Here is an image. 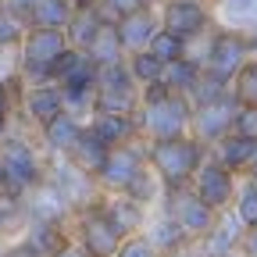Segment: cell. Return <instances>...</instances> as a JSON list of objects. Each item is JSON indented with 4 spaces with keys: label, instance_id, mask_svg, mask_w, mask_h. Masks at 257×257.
<instances>
[{
    "label": "cell",
    "instance_id": "6da1fadb",
    "mask_svg": "<svg viewBox=\"0 0 257 257\" xmlns=\"http://www.w3.org/2000/svg\"><path fill=\"white\" fill-rule=\"evenodd\" d=\"M189 121H193V100L186 93H175L165 82H150L143 89L140 133H147L150 140H168V136H182Z\"/></svg>",
    "mask_w": 257,
    "mask_h": 257
},
{
    "label": "cell",
    "instance_id": "7a4b0ae2",
    "mask_svg": "<svg viewBox=\"0 0 257 257\" xmlns=\"http://www.w3.org/2000/svg\"><path fill=\"white\" fill-rule=\"evenodd\" d=\"M204 161V143L197 136H168V140H154L147 150V165L157 172L165 189H179L186 182H193Z\"/></svg>",
    "mask_w": 257,
    "mask_h": 257
},
{
    "label": "cell",
    "instance_id": "3957f363",
    "mask_svg": "<svg viewBox=\"0 0 257 257\" xmlns=\"http://www.w3.org/2000/svg\"><path fill=\"white\" fill-rule=\"evenodd\" d=\"M0 197H15L25 200L29 189H36L43 182V168L40 157L22 136H0Z\"/></svg>",
    "mask_w": 257,
    "mask_h": 257
},
{
    "label": "cell",
    "instance_id": "277c9868",
    "mask_svg": "<svg viewBox=\"0 0 257 257\" xmlns=\"http://www.w3.org/2000/svg\"><path fill=\"white\" fill-rule=\"evenodd\" d=\"M68 50H72V43H68V32H64V29L29 25L25 43H22V75L50 82L54 72H57V64H61V57Z\"/></svg>",
    "mask_w": 257,
    "mask_h": 257
},
{
    "label": "cell",
    "instance_id": "5b68a950",
    "mask_svg": "<svg viewBox=\"0 0 257 257\" xmlns=\"http://www.w3.org/2000/svg\"><path fill=\"white\" fill-rule=\"evenodd\" d=\"M79 239H82V250L89 257H118L121 243L128 239V232L111 218V211L100 200V204L82 207V214H79Z\"/></svg>",
    "mask_w": 257,
    "mask_h": 257
},
{
    "label": "cell",
    "instance_id": "8992f818",
    "mask_svg": "<svg viewBox=\"0 0 257 257\" xmlns=\"http://www.w3.org/2000/svg\"><path fill=\"white\" fill-rule=\"evenodd\" d=\"M140 93H136V79L128 72L125 61L104 64L100 79H96V93H93V111H128L136 114Z\"/></svg>",
    "mask_w": 257,
    "mask_h": 257
},
{
    "label": "cell",
    "instance_id": "52a82bcc",
    "mask_svg": "<svg viewBox=\"0 0 257 257\" xmlns=\"http://www.w3.org/2000/svg\"><path fill=\"white\" fill-rule=\"evenodd\" d=\"M250 57V47H246V32H236V29H218L207 50H204V72L225 79V82H232V75L246 64Z\"/></svg>",
    "mask_w": 257,
    "mask_h": 257
},
{
    "label": "cell",
    "instance_id": "ba28073f",
    "mask_svg": "<svg viewBox=\"0 0 257 257\" xmlns=\"http://www.w3.org/2000/svg\"><path fill=\"white\" fill-rule=\"evenodd\" d=\"M143 168H147V154L136 143H118L104 154L100 168H96V182L107 193H125Z\"/></svg>",
    "mask_w": 257,
    "mask_h": 257
},
{
    "label": "cell",
    "instance_id": "9c48e42d",
    "mask_svg": "<svg viewBox=\"0 0 257 257\" xmlns=\"http://www.w3.org/2000/svg\"><path fill=\"white\" fill-rule=\"evenodd\" d=\"M54 186L64 193V200L72 207H89L100 204L96 193H100V182L89 168H82L79 161H72L68 154H57V168H54Z\"/></svg>",
    "mask_w": 257,
    "mask_h": 257
},
{
    "label": "cell",
    "instance_id": "30bf717a",
    "mask_svg": "<svg viewBox=\"0 0 257 257\" xmlns=\"http://www.w3.org/2000/svg\"><path fill=\"white\" fill-rule=\"evenodd\" d=\"M168 214L186 229L189 239L207 236V232H211V225H214V218H218V211L197 197V189H186V186L168 189Z\"/></svg>",
    "mask_w": 257,
    "mask_h": 257
},
{
    "label": "cell",
    "instance_id": "8fae6325",
    "mask_svg": "<svg viewBox=\"0 0 257 257\" xmlns=\"http://www.w3.org/2000/svg\"><path fill=\"white\" fill-rule=\"evenodd\" d=\"M236 111H239V100L229 93L221 100H211V104H193V136L200 143H218L221 136L232 133L236 125Z\"/></svg>",
    "mask_w": 257,
    "mask_h": 257
},
{
    "label": "cell",
    "instance_id": "7c38bea8",
    "mask_svg": "<svg viewBox=\"0 0 257 257\" xmlns=\"http://www.w3.org/2000/svg\"><path fill=\"white\" fill-rule=\"evenodd\" d=\"M236 172L232 168H225L221 161H200V168L197 175H193V189H197V197L204 204H211L214 211H225L232 200H236Z\"/></svg>",
    "mask_w": 257,
    "mask_h": 257
},
{
    "label": "cell",
    "instance_id": "4fadbf2b",
    "mask_svg": "<svg viewBox=\"0 0 257 257\" xmlns=\"http://www.w3.org/2000/svg\"><path fill=\"white\" fill-rule=\"evenodd\" d=\"M211 25V15L204 4H197V0H168L165 4V15H161V29L175 32L179 40H197L204 36Z\"/></svg>",
    "mask_w": 257,
    "mask_h": 257
},
{
    "label": "cell",
    "instance_id": "5bb4252c",
    "mask_svg": "<svg viewBox=\"0 0 257 257\" xmlns=\"http://www.w3.org/2000/svg\"><path fill=\"white\" fill-rule=\"evenodd\" d=\"M114 29H118V40H121L125 54H133V50H147V43L154 40V32H157L161 25H157L154 11H150V4H147V8H140V11H128V15L114 18Z\"/></svg>",
    "mask_w": 257,
    "mask_h": 257
},
{
    "label": "cell",
    "instance_id": "9a60e30c",
    "mask_svg": "<svg viewBox=\"0 0 257 257\" xmlns=\"http://www.w3.org/2000/svg\"><path fill=\"white\" fill-rule=\"evenodd\" d=\"M64 111H68V100H64L61 86L40 82V86H32V89L25 93V114L36 121L40 128L50 125V121H54L57 114H64Z\"/></svg>",
    "mask_w": 257,
    "mask_h": 257
},
{
    "label": "cell",
    "instance_id": "2e32d148",
    "mask_svg": "<svg viewBox=\"0 0 257 257\" xmlns=\"http://www.w3.org/2000/svg\"><path fill=\"white\" fill-rule=\"evenodd\" d=\"M93 133L100 136L107 147L118 143H133V136L140 133V118L128 114V111H93Z\"/></svg>",
    "mask_w": 257,
    "mask_h": 257
},
{
    "label": "cell",
    "instance_id": "e0dca14e",
    "mask_svg": "<svg viewBox=\"0 0 257 257\" xmlns=\"http://www.w3.org/2000/svg\"><path fill=\"white\" fill-rule=\"evenodd\" d=\"M218 161L232 172H250V165L257 161V136H246V133H232L218 140Z\"/></svg>",
    "mask_w": 257,
    "mask_h": 257
},
{
    "label": "cell",
    "instance_id": "ac0fdd59",
    "mask_svg": "<svg viewBox=\"0 0 257 257\" xmlns=\"http://www.w3.org/2000/svg\"><path fill=\"white\" fill-rule=\"evenodd\" d=\"M72 15H75V0H29L25 25H40V29H68Z\"/></svg>",
    "mask_w": 257,
    "mask_h": 257
},
{
    "label": "cell",
    "instance_id": "d6986e66",
    "mask_svg": "<svg viewBox=\"0 0 257 257\" xmlns=\"http://www.w3.org/2000/svg\"><path fill=\"white\" fill-rule=\"evenodd\" d=\"M107 22V15L100 11V4H89V8H75V15H72V22H68V43L72 47H79V50H86L89 43H93V36L100 32V25Z\"/></svg>",
    "mask_w": 257,
    "mask_h": 257
},
{
    "label": "cell",
    "instance_id": "ffe728a7",
    "mask_svg": "<svg viewBox=\"0 0 257 257\" xmlns=\"http://www.w3.org/2000/svg\"><path fill=\"white\" fill-rule=\"evenodd\" d=\"M204 75V64L193 61V57H175V61H165V72H161V82H165L168 89L175 93H193V86L200 82Z\"/></svg>",
    "mask_w": 257,
    "mask_h": 257
},
{
    "label": "cell",
    "instance_id": "44dd1931",
    "mask_svg": "<svg viewBox=\"0 0 257 257\" xmlns=\"http://www.w3.org/2000/svg\"><path fill=\"white\" fill-rule=\"evenodd\" d=\"M79 118L75 114H57L50 125H43V143H47V150L50 154H68L72 147H75V140H79Z\"/></svg>",
    "mask_w": 257,
    "mask_h": 257
},
{
    "label": "cell",
    "instance_id": "7402d4cb",
    "mask_svg": "<svg viewBox=\"0 0 257 257\" xmlns=\"http://www.w3.org/2000/svg\"><path fill=\"white\" fill-rule=\"evenodd\" d=\"M86 54L100 64H114V61H125V47H121V40H118V29H114V18H107L104 25H100V32L93 36V43L86 47Z\"/></svg>",
    "mask_w": 257,
    "mask_h": 257
},
{
    "label": "cell",
    "instance_id": "603a6c76",
    "mask_svg": "<svg viewBox=\"0 0 257 257\" xmlns=\"http://www.w3.org/2000/svg\"><path fill=\"white\" fill-rule=\"evenodd\" d=\"M246 229V225L239 221V214H225V218H214V225H211V232L204 236L207 239V250L214 253V257H229V250L239 243V232Z\"/></svg>",
    "mask_w": 257,
    "mask_h": 257
},
{
    "label": "cell",
    "instance_id": "cb8c5ba5",
    "mask_svg": "<svg viewBox=\"0 0 257 257\" xmlns=\"http://www.w3.org/2000/svg\"><path fill=\"white\" fill-rule=\"evenodd\" d=\"M107 150H111V147L93 133V125H82V128H79L75 147L68 150V157H72V161H79L82 168H89V172L96 175V168H100V161H104V154H107Z\"/></svg>",
    "mask_w": 257,
    "mask_h": 257
},
{
    "label": "cell",
    "instance_id": "d4e9b609",
    "mask_svg": "<svg viewBox=\"0 0 257 257\" xmlns=\"http://www.w3.org/2000/svg\"><path fill=\"white\" fill-rule=\"evenodd\" d=\"M25 243L36 246L43 257H54L68 239H64V232H61V221H36V218H32V229H29Z\"/></svg>",
    "mask_w": 257,
    "mask_h": 257
},
{
    "label": "cell",
    "instance_id": "484cf974",
    "mask_svg": "<svg viewBox=\"0 0 257 257\" xmlns=\"http://www.w3.org/2000/svg\"><path fill=\"white\" fill-rule=\"evenodd\" d=\"M104 207L111 211V218L121 225L128 236H133L140 225H143V204H140V200H133L128 193H121V197H114V200H104Z\"/></svg>",
    "mask_w": 257,
    "mask_h": 257
},
{
    "label": "cell",
    "instance_id": "4316f807",
    "mask_svg": "<svg viewBox=\"0 0 257 257\" xmlns=\"http://www.w3.org/2000/svg\"><path fill=\"white\" fill-rule=\"evenodd\" d=\"M147 239H150V246H154L157 253H161V250H165V253H172V250H179L182 243H189L186 229H182V225H179L172 214H168L165 221H157L154 229H150V236H147Z\"/></svg>",
    "mask_w": 257,
    "mask_h": 257
},
{
    "label": "cell",
    "instance_id": "83f0119b",
    "mask_svg": "<svg viewBox=\"0 0 257 257\" xmlns=\"http://www.w3.org/2000/svg\"><path fill=\"white\" fill-rule=\"evenodd\" d=\"M125 64H128V72H133V79L143 82V86L161 82V72H165V61L157 54H150V50H133L125 57Z\"/></svg>",
    "mask_w": 257,
    "mask_h": 257
},
{
    "label": "cell",
    "instance_id": "f1b7e54d",
    "mask_svg": "<svg viewBox=\"0 0 257 257\" xmlns=\"http://www.w3.org/2000/svg\"><path fill=\"white\" fill-rule=\"evenodd\" d=\"M232 96L239 104H257V61H246L232 75Z\"/></svg>",
    "mask_w": 257,
    "mask_h": 257
},
{
    "label": "cell",
    "instance_id": "f546056e",
    "mask_svg": "<svg viewBox=\"0 0 257 257\" xmlns=\"http://www.w3.org/2000/svg\"><path fill=\"white\" fill-rule=\"evenodd\" d=\"M147 50L157 54L161 61H175V57H186V40H179L175 32H168V29H157L154 40L147 43Z\"/></svg>",
    "mask_w": 257,
    "mask_h": 257
},
{
    "label": "cell",
    "instance_id": "4dcf8cb0",
    "mask_svg": "<svg viewBox=\"0 0 257 257\" xmlns=\"http://www.w3.org/2000/svg\"><path fill=\"white\" fill-rule=\"evenodd\" d=\"M236 214H239V221L246 225V229H253V225H257V182L250 179L239 193H236Z\"/></svg>",
    "mask_w": 257,
    "mask_h": 257
},
{
    "label": "cell",
    "instance_id": "1f68e13d",
    "mask_svg": "<svg viewBox=\"0 0 257 257\" xmlns=\"http://www.w3.org/2000/svg\"><path fill=\"white\" fill-rule=\"evenodd\" d=\"M22 40V22L0 4V50H8V47H15Z\"/></svg>",
    "mask_w": 257,
    "mask_h": 257
},
{
    "label": "cell",
    "instance_id": "d6a6232c",
    "mask_svg": "<svg viewBox=\"0 0 257 257\" xmlns=\"http://www.w3.org/2000/svg\"><path fill=\"white\" fill-rule=\"evenodd\" d=\"M225 15H229L232 22L253 25L257 22V0H225Z\"/></svg>",
    "mask_w": 257,
    "mask_h": 257
},
{
    "label": "cell",
    "instance_id": "836d02e7",
    "mask_svg": "<svg viewBox=\"0 0 257 257\" xmlns=\"http://www.w3.org/2000/svg\"><path fill=\"white\" fill-rule=\"evenodd\" d=\"M150 0H100V11L107 15V18H121V15H128V11H140V8H147Z\"/></svg>",
    "mask_w": 257,
    "mask_h": 257
},
{
    "label": "cell",
    "instance_id": "e575fe53",
    "mask_svg": "<svg viewBox=\"0 0 257 257\" xmlns=\"http://www.w3.org/2000/svg\"><path fill=\"white\" fill-rule=\"evenodd\" d=\"M232 128L236 133H246V136H257V104H239Z\"/></svg>",
    "mask_w": 257,
    "mask_h": 257
},
{
    "label": "cell",
    "instance_id": "d590c367",
    "mask_svg": "<svg viewBox=\"0 0 257 257\" xmlns=\"http://www.w3.org/2000/svg\"><path fill=\"white\" fill-rule=\"evenodd\" d=\"M118 257H157V250L150 246V239H125Z\"/></svg>",
    "mask_w": 257,
    "mask_h": 257
},
{
    "label": "cell",
    "instance_id": "8d00e7d4",
    "mask_svg": "<svg viewBox=\"0 0 257 257\" xmlns=\"http://www.w3.org/2000/svg\"><path fill=\"white\" fill-rule=\"evenodd\" d=\"M4 257H43V253H40L36 246H29V243L22 239V243H15L11 250H4Z\"/></svg>",
    "mask_w": 257,
    "mask_h": 257
},
{
    "label": "cell",
    "instance_id": "74e56055",
    "mask_svg": "<svg viewBox=\"0 0 257 257\" xmlns=\"http://www.w3.org/2000/svg\"><path fill=\"white\" fill-rule=\"evenodd\" d=\"M243 253L246 257H257V225L246 229V236H243Z\"/></svg>",
    "mask_w": 257,
    "mask_h": 257
},
{
    "label": "cell",
    "instance_id": "f35d334b",
    "mask_svg": "<svg viewBox=\"0 0 257 257\" xmlns=\"http://www.w3.org/2000/svg\"><path fill=\"white\" fill-rule=\"evenodd\" d=\"M54 257H89V253L82 250V243H79V246H75V243H64V246H61Z\"/></svg>",
    "mask_w": 257,
    "mask_h": 257
},
{
    "label": "cell",
    "instance_id": "ab89813d",
    "mask_svg": "<svg viewBox=\"0 0 257 257\" xmlns=\"http://www.w3.org/2000/svg\"><path fill=\"white\" fill-rule=\"evenodd\" d=\"M246 47H250V54H257V22H253L250 32H246Z\"/></svg>",
    "mask_w": 257,
    "mask_h": 257
},
{
    "label": "cell",
    "instance_id": "60d3db41",
    "mask_svg": "<svg viewBox=\"0 0 257 257\" xmlns=\"http://www.w3.org/2000/svg\"><path fill=\"white\" fill-rule=\"evenodd\" d=\"M89 4H100V0H75V8H89Z\"/></svg>",
    "mask_w": 257,
    "mask_h": 257
},
{
    "label": "cell",
    "instance_id": "b9f144b4",
    "mask_svg": "<svg viewBox=\"0 0 257 257\" xmlns=\"http://www.w3.org/2000/svg\"><path fill=\"white\" fill-rule=\"evenodd\" d=\"M250 179L257 182V161H253V165H250Z\"/></svg>",
    "mask_w": 257,
    "mask_h": 257
},
{
    "label": "cell",
    "instance_id": "7bdbcfd3",
    "mask_svg": "<svg viewBox=\"0 0 257 257\" xmlns=\"http://www.w3.org/2000/svg\"><path fill=\"white\" fill-rule=\"evenodd\" d=\"M0 257H4V246H0Z\"/></svg>",
    "mask_w": 257,
    "mask_h": 257
},
{
    "label": "cell",
    "instance_id": "ee69618b",
    "mask_svg": "<svg viewBox=\"0 0 257 257\" xmlns=\"http://www.w3.org/2000/svg\"><path fill=\"white\" fill-rule=\"evenodd\" d=\"M197 4H204V0H197Z\"/></svg>",
    "mask_w": 257,
    "mask_h": 257
},
{
    "label": "cell",
    "instance_id": "f6af8a7d",
    "mask_svg": "<svg viewBox=\"0 0 257 257\" xmlns=\"http://www.w3.org/2000/svg\"><path fill=\"white\" fill-rule=\"evenodd\" d=\"M0 4H4V0H0Z\"/></svg>",
    "mask_w": 257,
    "mask_h": 257
},
{
    "label": "cell",
    "instance_id": "bcb514c9",
    "mask_svg": "<svg viewBox=\"0 0 257 257\" xmlns=\"http://www.w3.org/2000/svg\"><path fill=\"white\" fill-rule=\"evenodd\" d=\"M0 186H4V182H0Z\"/></svg>",
    "mask_w": 257,
    "mask_h": 257
}]
</instances>
